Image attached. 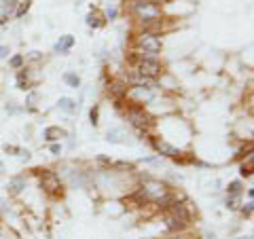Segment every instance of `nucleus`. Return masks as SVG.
<instances>
[{"label": "nucleus", "mask_w": 254, "mask_h": 239, "mask_svg": "<svg viewBox=\"0 0 254 239\" xmlns=\"http://www.w3.org/2000/svg\"><path fill=\"white\" fill-rule=\"evenodd\" d=\"M11 51H9V47H4V45H0V58H6Z\"/></svg>", "instance_id": "28"}, {"label": "nucleus", "mask_w": 254, "mask_h": 239, "mask_svg": "<svg viewBox=\"0 0 254 239\" xmlns=\"http://www.w3.org/2000/svg\"><path fill=\"white\" fill-rule=\"evenodd\" d=\"M125 83H129L131 87H140V89H148V91H155L157 89V78H148V76H142L138 72H131L129 78Z\"/></svg>", "instance_id": "7"}, {"label": "nucleus", "mask_w": 254, "mask_h": 239, "mask_svg": "<svg viewBox=\"0 0 254 239\" xmlns=\"http://www.w3.org/2000/svg\"><path fill=\"white\" fill-rule=\"evenodd\" d=\"M117 15H119L117 9H108V11H106V17H108V19H117Z\"/></svg>", "instance_id": "26"}, {"label": "nucleus", "mask_w": 254, "mask_h": 239, "mask_svg": "<svg viewBox=\"0 0 254 239\" xmlns=\"http://www.w3.org/2000/svg\"><path fill=\"white\" fill-rule=\"evenodd\" d=\"M227 208L229 210H237V208H240V195H229L227 197Z\"/></svg>", "instance_id": "18"}, {"label": "nucleus", "mask_w": 254, "mask_h": 239, "mask_svg": "<svg viewBox=\"0 0 254 239\" xmlns=\"http://www.w3.org/2000/svg\"><path fill=\"white\" fill-rule=\"evenodd\" d=\"M49 150H51L53 155H60V153H62V146H60V144H51V146H49Z\"/></svg>", "instance_id": "27"}, {"label": "nucleus", "mask_w": 254, "mask_h": 239, "mask_svg": "<svg viewBox=\"0 0 254 239\" xmlns=\"http://www.w3.org/2000/svg\"><path fill=\"white\" fill-rule=\"evenodd\" d=\"M138 47H140V58H148V60H159V53H161V38L157 34H150V32H142L138 38ZM138 58V60H140Z\"/></svg>", "instance_id": "2"}, {"label": "nucleus", "mask_w": 254, "mask_h": 239, "mask_svg": "<svg viewBox=\"0 0 254 239\" xmlns=\"http://www.w3.org/2000/svg\"><path fill=\"white\" fill-rule=\"evenodd\" d=\"M133 72H138L142 76H148V78H157L159 74L163 72V66L159 63V60H144V58H140L136 61V68H133Z\"/></svg>", "instance_id": "4"}, {"label": "nucleus", "mask_w": 254, "mask_h": 239, "mask_svg": "<svg viewBox=\"0 0 254 239\" xmlns=\"http://www.w3.org/2000/svg\"><path fill=\"white\" fill-rule=\"evenodd\" d=\"M60 110H64V113H74L76 110V102L70 100V98H60Z\"/></svg>", "instance_id": "15"}, {"label": "nucleus", "mask_w": 254, "mask_h": 239, "mask_svg": "<svg viewBox=\"0 0 254 239\" xmlns=\"http://www.w3.org/2000/svg\"><path fill=\"white\" fill-rule=\"evenodd\" d=\"M125 98L131 102V106L144 108V104H148V102L153 100V91L140 89V87H129V89H127V95H125Z\"/></svg>", "instance_id": "6"}, {"label": "nucleus", "mask_w": 254, "mask_h": 239, "mask_svg": "<svg viewBox=\"0 0 254 239\" xmlns=\"http://www.w3.org/2000/svg\"><path fill=\"white\" fill-rule=\"evenodd\" d=\"M165 229L170 231V233H182L190 222L189 220H185V218H180V216H176V214H170V212H165Z\"/></svg>", "instance_id": "8"}, {"label": "nucleus", "mask_w": 254, "mask_h": 239, "mask_svg": "<svg viewBox=\"0 0 254 239\" xmlns=\"http://www.w3.org/2000/svg\"><path fill=\"white\" fill-rule=\"evenodd\" d=\"M133 15L138 17L142 26L157 23V21H161V6L153 2V0H138V2H133Z\"/></svg>", "instance_id": "1"}, {"label": "nucleus", "mask_w": 254, "mask_h": 239, "mask_svg": "<svg viewBox=\"0 0 254 239\" xmlns=\"http://www.w3.org/2000/svg\"><path fill=\"white\" fill-rule=\"evenodd\" d=\"M74 47V36H70V34H66V36H62L58 43H55V53H62V55H66L70 49Z\"/></svg>", "instance_id": "11"}, {"label": "nucleus", "mask_w": 254, "mask_h": 239, "mask_svg": "<svg viewBox=\"0 0 254 239\" xmlns=\"http://www.w3.org/2000/svg\"><path fill=\"white\" fill-rule=\"evenodd\" d=\"M252 161H254V159H252V155H250V157H248V165H246V163L242 165V172H240L242 176H246V178L252 176Z\"/></svg>", "instance_id": "20"}, {"label": "nucleus", "mask_w": 254, "mask_h": 239, "mask_svg": "<svg viewBox=\"0 0 254 239\" xmlns=\"http://www.w3.org/2000/svg\"><path fill=\"white\" fill-rule=\"evenodd\" d=\"M28 9H30V0H26V2H21V4H19V9L15 11V17H23V15L28 13Z\"/></svg>", "instance_id": "23"}, {"label": "nucleus", "mask_w": 254, "mask_h": 239, "mask_svg": "<svg viewBox=\"0 0 254 239\" xmlns=\"http://www.w3.org/2000/svg\"><path fill=\"white\" fill-rule=\"evenodd\" d=\"M121 135H123L121 129H110L106 138H108V142H121Z\"/></svg>", "instance_id": "22"}, {"label": "nucleus", "mask_w": 254, "mask_h": 239, "mask_svg": "<svg viewBox=\"0 0 254 239\" xmlns=\"http://www.w3.org/2000/svg\"><path fill=\"white\" fill-rule=\"evenodd\" d=\"M89 119H91V125H98V123H100V121H98V119H100V108H98V106H95V108H91Z\"/></svg>", "instance_id": "24"}, {"label": "nucleus", "mask_w": 254, "mask_h": 239, "mask_svg": "<svg viewBox=\"0 0 254 239\" xmlns=\"http://www.w3.org/2000/svg\"><path fill=\"white\" fill-rule=\"evenodd\" d=\"M41 188L45 190V193H49V195H60L62 193V180H60V176L55 172L45 170L41 174Z\"/></svg>", "instance_id": "5"}, {"label": "nucleus", "mask_w": 254, "mask_h": 239, "mask_svg": "<svg viewBox=\"0 0 254 239\" xmlns=\"http://www.w3.org/2000/svg\"><path fill=\"white\" fill-rule=\"evenodd\" d=\"M252 210H254V203L248 201V203H246L244 208H242V214H244V216H252Z\"/></svg>", "instance_id": "25"}, {"label": "nucleus", "mask_w": 254, "mask_h": 239, "mask_svg": "<svg viewBox=\"0 0 254 239\" xmlns=\"http://www.w3.org/2000/svg\"><path fill=\"white\" fill-rule=\"evenodd\" d=\"M9 66L15 68V70H21V66H23V55H13V58L9 60Z\"/></svg>", "instance_id": "19"}, {"label": "nucleus", "mask_w": 254, "mask_h": 239, "mask_svg": "<svg viewBox=\"0 0 254 239\" xmlns=\"http://www.w3.org/2000/svg\"><path fill=\"white\" fill-rule=\"evenodd\" d=\"M2 170H4V165H2V163H0V176H2Z\"/></svg>", "instance_id": "31"}, {"label": "nucleus", "mask_w": 254, "mask_h": 239, "mask_svg": "<svg viewBox=\"0 0 254 239\" xmlns=\"http://www.w3.org/2000/svg\"><path fill=\"white\" fill-rule=\"evenodd\" d=\"M17 89H21V91H28L30 89V85H28V72H21L17 74Z\"/></svg>", "instance_id": "17"}, {"label": "nucleus", "mask_w": 254, "mask_h": 239, "mask_svg": "<svg viewBox=\"0 0 254 239\" xmlns=\"http://www.w3.org/2000/svg\"><path fill=\"white\" fill-rule=\"evenodd\" d=\"M127 89H129V85H127L125 81H113L108 85V93L113 95L115 100H125Z\"/></svg>", "instance_id": "10"}, {"label": "nucleus", "mask_w": 254, "mask_h": 239, "mask_svg": "<svg viewBox=\"0 0 254 239\" xmlns=\"http://www.w3.org/2000/svg\"><path fill=\"white\" fill-rule=\"evenodd\" d=\"M127 121L131 123V127H136L138 131H146L148 127L153 125V117L148 113H144V108L129 106V110H127Z\"/></svg>", "instance_id": "3"}, {"label": "nucleus", "mask_w": 254, "mask_h": 239, "mask_svg": "<svg viewBox=\"0 0 254 239\" xmlns=\"http://www.w3.org/2000/svg\"><path fill=\"white\" fill-rule=\"evenodd\" d=\"M153 146L159 155H163V157H172V159H176L178 157V148L176 146H172L170 142H165V140H153Z\"/></svg>", "instance_id": "9"}, {"label": "nucleus", "mask_w": 254, "mask_h": 239, "mask_svg": "<svg viewBox=\"0 0 254 239\" xmlns=\"http://www.w3.org/2000/svg\"><path fill=\"white\" fill-rule=\"evenodd\" d=\"M168 239H190L189 235H180V233H176V235H172V237H168Z\"/></svg>", "instance_id": "29"}, {"label": "nucleus", "mask_w": 254, "mask_h": 239, "mask_svg": "<svg viewBox=\"0 0 254 239\" xmlns=\"http://www.w3.org/2000/svg\"><path fill=\"white\" fill-rule=\"evenodd\" d=\"M2 210H6V201H4L2 197H0V212H2Z\"/></svg>", "instance_id": "30"}, {"label": "nucleus", "mask_w": 254, "mask_h": 239, "mask_svg": "<svg viewBox=\"0 0 254 239\" xmlns=\"http://www.w3.org/2000/svg\"><path fill=\"white\" fill-rule=\"evenodd\" d=\"M87 26L93 28V30H98V28L104 26V19H102V15L98 11H93V13L87 15Z\"/></svg>", "instance_id": "13"}, {"label": "nucleus", "mask_w": 254, "mask_h": 239, "mask_svg": "<svg viewBox=\"0 0 254 239\" xmlns=\"http://www.w3.org/2000/svg\"><path fill=\"white\" fill-rule=\"evenodd\" d=\"M21 188H26V180H23L21 176L13 178V180L9 182V193H11V195H17Z\"/></svg>", "instance_id": "14"}, {"label": "nucleus", "mask_w": 254, "mask_h": 239, "mask_svg": "<svg viewBox=\"0 0 254 239\" xmlns=\"http://www.w3.org/2000/svg\"><path fill=\"white\" fill-rule=\"evenodd\" d=\"M227 193L229 195H240L242 193V182H231V184H229V188H227Z\"/></svg>", "instance_id": "21"}, {"label": "nucleus", "mask_w": 254, "mask_h": 239, "mask_svg": "<svg viewBox=\"0 0 254 239\" xmlns=\"http://www.w3.org/2000/svg\"><path fill=\"white\" fill-rule=\"evenodd\" d=\"M43 135H45V140L47 142H55V140H62V138H66V129H62V127H58V125H51V127H47V129L43 131Z\"/></svg>", "instance_id": "12"}, {"label": "nucleus", "mask_w": 254, "mask_h": 239, "mask_svg": "<svg viewBox=\"0 0 254 239\" xmlns=\"http://www.w3.org/2000/svg\"><path fill=\"white\" fill-rule=\"evenodd\" d=\"M64 83L68 87H72V89H76V87H81V78H78V74H74V72H66L64 74Z\"/></svg>", "instance_id": "16"}]
</instances>
